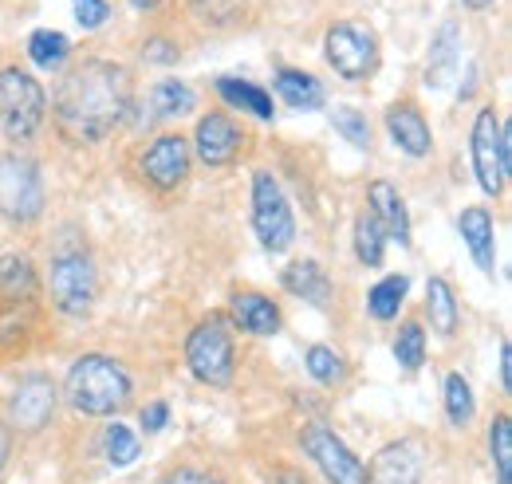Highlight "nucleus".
Returning <instances> with one entry per match:
<instances>
[{
    "mask_svg": "<svg viewBox=\"0 0 512 484\" xmlns=\"http://www.w3.org/2000/svg\"><path fill=\"white\" fill-rule=\"evenodd\" d=\"M134 107L130 71L111 60H83L71 67L52 99L56 126L67 142H103Z\"/></svg>",
    "mask_w": 512,
    "mask_h": 484,
    "instance_id": "f257e3e1",
    "label": "nucleus"
},
{
    "mask_svg": "<svg viewBox=\"0 0 512 484\" xmlns=\"http://www.w3.org/2000/svg\"><path fill=\"white\" fill-rule=\"evenodd\" d=\"M64 394L83 418H119L134 398V378L119 359L91 351L67 366Z\"/></svg>",
    "mask_w": 512,
    "mask_h": 484,
    "instance_id": "f03ea898",
    "label": "nucleus"
},
{
    "mask_svg": "<svg viewBox=\"0 0 512 484\" xmlns=\"http://www.w3.org/2000/svg\"><path fill=\"white\" fill-rule=\"evenodd\" d=\"M469 158L485 197H501L512 174V130L497 107H481L469 130Z\"/></svg>",
    "mask_w": 512,
    "mask_h": 484,
    "instance_id": "7ed1b4c3",
    "label": "nucleus"
},
{
    "mask_svg": "<svg viewBox=\"0 0 512 484\" xmlns=\"http://www.w3.org/2000/svg\"><path fill=\"white\" fill-rule=\"evenodd\" d=\"M48 119V91L24 67H0V130L12 142H28Z\"/></svg>",
    "mask_w": 512,
    "mask_h": 484,
    "instance_id": "20e7f679",
    "label": "nucleus"
},
{
    "mask_svg": "<svg viewBox=\"0 0 512 484\" xmlns=\"http://www.w3.org/2000/svg\"><path fill=\"white\" fill-rule=\"evenodd\" d=\"M186 366L201 386L225 390L233 382L237 351H233V335H229L225 315H209L193 327L190 339H186Z\"/></svg>",
    "mask_w": 512,
    "mask_h": 484,
    "instance_id": "39448f33",
    "label": "nucleus"
},
{
    "mask_svg": "<svg viewBox=\"0 0 512 484\" xmlns=\"http://www.w3.org/2000/svg\"><path fill=\"white\" fill-rule=\"evenodd\" d=\"M44 213V174L28 154H0V217L12 225H32Z\"/></svg>",
    "mask_w": 512,
    "mask_h": 484,
    "instance_id": "423d86ee",
    "label": "nucleus"
},
{
    "mask_svg": "<svg viewBox=\"0 0 512 484\" xmlns=\"http://www.w3.org/2000/svg\"><path fill=\"white\" fill-rule=\"evenodd\" d=\"M48 292L52 303L64 311V315H87L95 292H99V276H95V264L87 256L83 244L75 248H56L52 252V268H48Z\"/></svg>",
    "mask_w": 512,
    "mask_h": 484,
    "instance_id": "0eeeda50",
    "label": "nucleus"
},
{
    "mask_svg": "<svg viewBox=\"0 0 512 484\" xmlns=\"http://www.w3.org/2000/svg\"><path fill=\"white\" fill-rule=\"evenodd\" d=\"M323 60L347 83L371 79L375 67H379V36H375V28H367L359 20L331 24L327 36H323Z\"/></svg>",
    "mask_w": 512,
    "mask_h": 484,
    "instance_id": "6e6552de",
    "label": "nucleus"
},
{
    "mask_svg": "<svg viewBox=\"0 0 512 484\" xmlns=\"http://www.w3.org/2000/svg\"><path fill=\"white\" fill-rule=\"evenodd\" d=\"M253 233L264 252H288L296 241V217L288 193L268 170L253 174Z\"/></svg>",
    "mask_w": 512,
    "mask_h": 484,
    "instance_id": "1a4fd4ad",
    "label": "nucleus"
},
{
    "mask_svg": "<svg viewBox=\"0 0 512 484\" xmlns=\"http://www.w3.org/2000/svg\"><path fill=\"white\" fill-rule=\"evenodd\" d=\"M300 449L308 453V461L320 469L327 484H371L367 465L351 453V445L335 429H327L323 422H308L300 429Z\"/></svg>",
    "mask_w": 512,
    "mask_h": 484,
    "instance_id": "9d476101",
    "label": "nucleus"
},
{
    "mask_svg": "<svg viewBox=\"0 0 512 484\" xmlns=\"http://www.w3.org/2000/svg\"><path fill=\"white\" fill-rule=\"evenodd\" d=\"M56 402H60L56 382H52L48 374L32 370V374H24V378L12 386V394H8V422L4 425L16 429V433H40L44 425L52 422Z\"/></svg>",
    "mask_w": 512,
    "mask_h": 484,
    "instance_id": "9b49d317",
    "label": "nucleus"
},
{
    "mask_svg": "<svg viewBox=\"0 0 512 484\" xmlns=\"http://www.w3.org/2000/svg\"><path fill=\"white\" fill-rule=\"evenodd\" d=\"M190 162H193L190 138L166 130V134H158L138 154V174H142V182H150L158 193H170V189H178V185L190 178Z\"/></svg>",
    "mask_w": 512,
    "mask_h": 484,
    "instance_id": "f8f14e48",
    "label": "nucleus"
},
{
    "mask_svg": "<svg viewBox=\"0 0 512 484\" xmlns=\"http://www.w3.org/2000/svg\"><path fill=\"white\" fill-rule=\"evenodd\" d=\"M241 146H245V134L241 126L213 111V115H201L197 126H193V138H190V154H197L201 166L209 170H221V166H233L241 158Z\"/></svg>",
    "mask_w": 512,
    "mask_h": 484,
    "instance_id": "ddd939ff",
    "label": "nucleus"
},
{
    "mask_svg": "<svg viewBox=\"0 0 512 484\" xmlns=\"http://www.w3.org/2000/svg\"><path fill=\"white\" fill-rule=\"evenodd\" d=\"M367 481L371 484H422V449L418 441L402 437V441H390L375 453L371 469H367Z\"/></svg>",
    "mask_w": 512,
    "mask_h": 484,
    "instance_id": "4468645a",
    "label": "nucleus"
},
{
    "mask_svg": "<svg viewBox=\"0 0 512 484\" xmlns=\"http://www.w3.org/2000/svg\"><path fill=\"white\" fill-rule=\"evenodd\" d=\"M386 134H390V142L402 150V154H410V158H426L430 150H434V134H430V122L426 115L410 103V99H402V103H390L386 107Z\"/></svg>",
    "mask_w": 512,
    "mask_h": 484,
    "instance_id": "2eb2a0df",
    "label": "nucleus"
},
{
    "mask_svg": "<svg viewBox=\"0 0 512 484\" xmlns=\"http://www.w3.org/2000/svg\"><path fill=\"white\" fill-rule=\"evenodd\" d=\"M457 233H461V241H465V248H469L473 264H477L485 276H493V272H497V237H493V213H489V209H481V205H469V209H461V217H457Z\"/></svg>",
    "mask_w": 512,
    "mask_h": 484,
    "instance_id": "dca6fc26",
    "label": "nucleus"
},
{
    "mask_svg": "<svg viewBox=\"0 0 512 484\" xmlns=\"http://www.w3.org/2000/svg\"><path fill=\"white\" fill-rule=\"evenodd\" d=\"M367 213L383 225L386 241H398L402 248L410 244V213H406V201H402L398 185L390 182L367 185Z\"/></svg>",
    "mask_w": 512,
    "mask_h": 484,
    "instance_id": "f3484780",
    "label": "nucleus"
},
{
    "mask_svg": "<svg viewBox=\"0 0 512 484\" xmlns=\"http://www.w3.org/2000/svg\"><path fill=\"white\" fill-rule=\"evenodd\" d=\"M457 60H461V28L457 20H442L438 32L430 36V52H426V87L442 91L449 79L457 75Z\"/></svg>",
    "mask_w": 512,
    "mask_h": 484,
    "instance_id": "a211bd4d",
    "label": "nucleus"
},
{
    "mask_svg": "<svg viewBox=\"0 0 512 484\" xmlns=\"http://www.w3.org/2000/svg\"><path fill=\"white\" fill-rule=\"evenodd\" d=\"M229 319L241 327V331H249L256 339H272L276 331H280V307L268 300V296H260V292H233L229 296Z\"/></svg>",
    "mask_w": 512,
    "mask_h": 484,
    "instance_id": "6ab92c4d",
    "label": "nucleus"
},
{
    "mask_svg": "<svg viewBox=\"0 0 512 484\" xmlns=\"http://www.w3.org/2000/svg\"><path fill=\"white\" fill-rule=\"evenodd\" d=\"M280 284H284L288 296L312 303V307H320V311L331 303V276L323 272L320 260H296V264H288L284 276H280Z\"/></svg>",
    "mask_w": 512,
    "mask_h": 484,
    "instance_id": "aec40b11",
    "label": "nucleus"
},
{
    "mask_svg": "<svg viewBox=\"0 0 512 484\" xmlns=\"http://www.w3.org/2000/svg\"><path fill=\"white\" fill-rule=\"evenodd\" d=\"M146 107H150V111H142L146 122L182 119V115H190L193 107H197V95H193L190 83H182V79H162V83L150 87Z\"/></svg>",
    "mask_w": 512,
    "mask_h": 484,
    "instance_id": "412c9836",
    "label": "nucleus"
},
{
    "mask_svg": "<svg viewBox=\"0 0 512 484\" xmlns=\"http://www.w3.org/2000/svg\"><path fill=\"white\" fill-rule=\"evenodd\" d=\"M272 83H276V95L284 99V107H292V111H320L327 99L320 79L308 71H296V67H280Z\"/></svg>",
    "mask_w": 512,
    "mask_h": 484,
    "instance_id": "4be33fe9",
    "label": "nucleus"
},
{
    "mask_svg": "<svg viewBox=\"0 0 512 484\" xmlns=\"http://www.w3.org/2000/svg\"><path fill=\"white\" fill-rule=\"evenodd\" d=\"M426 319L442 339H453L457 327H461V307H457V296H453L446 276L426 280Z\"/></svg>",
    "mask_w": 512,
    "mask_h": 484,
    "instance_id": "5701e85b",
    "label": "nucleus"
},
{
    "mask_svg": "<svg viewBox=\"0 0 512 484\" xmlns=\"http://www.w3.org/2000/svg\"><path fill=\"white\" fill-rule=\"evenodd\" d=\"M36 288H40L36 264H32L24 252H4V256H0V296L20 303V300H32Z\"/></svg>",
    "mask_w": 512,
    "mask_h": 484,
    "instance_id": "b1692460",
    "label": "nucleus"
},
{
    "mask_svg": "<svg viewBox=\"0 0 512 484\" xmlns=\"http://www.w3.org/2000/svg\"><path fill=\"white\" fill-rule=\"evenodd\" d=\"M217 95H221L229 107H241V111H249V115H253V119H260V122H272V115H276L272 95H268L264 87L249 83V79L225 75V79H217Z\"/></svg>",
    "mask_w": 512,
    "mask_h": 484,
    "instance_id": "393cba45",
    "label": "nucleus"
},
{
    "mask_svg": "<svg viewBox=\"0 0 512 484\" xmlns=\"http://www.w3.org/2000/svg\"><path fill=\"white\" fill-rule=\"evenodd\" d=\"M351 248H355V260L363 268H379L383 264V252H386V233L383 225L363 209L355 217V229H351Z\"/></svg>",
    "mask_w": 512,
    "mask_h": 484,
    "instance_id": "a878e982",
    "label": "nucleus"
},
{
    "mask_svg": "<svg viewBox=\"0 0 512 484\" xmlns=\"http://www.w3.org/2000/svg\"><path fill=\"white\" fill-rule=\"evenodd\" d=\"M406 292H410V280H406V276H383V280L367 292V311H371V319H379V323L398 319V307L406 303Z\"/></svg>",
    "mask_w": 512,
    "mask_h": 484,
    "instance_id": "bb28decb",
    "label": "nucleus"
},
{
    "mask_svg": "<svg viewBox=\"0 0 512 484\" xmlns=\"http://www.w3.org/2000/svg\"><path fill=\"white\" fill-rule=\"evenodd\" d=\"M442 398H446V418H449V425L465 429V425L473 422V414H477V398H473V390H469L465 374L449 370L446 378H442Z\"/></svg>",
    "mask_w": 512,
    "mask_h": 484,
    "instance_id": "cd10ccee",
    "label": "nucleus"
},
{
    "mask_svg": "<svg viewBox=\"0 0 512 484\" xmlns=\"http://www.w3.org/2000/svg\"><path fill=\"white\" fill-rule=\"evenodd\" d=\"M489 465L497 484H512V418L497 414L489 425Z\"/></svg>",
    "mask_w": 512,
    "mask_h": 484,
    "instance_id": "c85d7f7f",
    "label": "nucleus"
},
{
    "mask_svg": "<svg viewBox=\"0 0 512 484\" xmlns=\"http://www.w3.org/2000/svg\"><path fill=\"white\" fill-rule=\"evenodd\" d=\"M67 52H71V44H67L64 32L40 28V32L28 36V56H32L36 67H44V71H60L67 63Z\"/></svg>",
    "mask_w": 512,
    "mask_h": 484,
    "instance_id": "c756f323",
    "label": "nucleus"
},
{
    "mask_svg": "<svg viewBox=\"0 0 512 484\" xmlns=\"http://www.w3.org/2000/svg\"><path fill=\"white\" fill-rule=\"evenodd\" d=\"M394 359H398L402 370H410V374L426 363V327L418 319H406L398 327V335H394Z\"/></svg>",
    "mask_w": 512,
    "mask_h": 484,
    "instance_id": "7c9ffc66",
    "label": "nucleus"
},
{
    "mask_svg": "<svg viewBox=\"0 0 512 484\" xmlns=\"http://www.w3.org/2000/svg\"><path fill=\"white\" fill-rule=\"evenodd\" d=\"M304 366H308V374H312L320 386H339V382L347 378L343 355H339L335 347H327V343H312V347L304 351Z\"/></svg>",
    "mask_w": 512,
    "mask_h": 484,
    "instance_id": "2f4dec72",
    "label": "nucleus"
},
{
    "mask_svg": "<svg viewBox=\"0 0 512 484\" xmlns=\"http://www.w3.org/2000/svg\"><path fill=\"white\" fill-rule=\"evenodd\" d=\"M103 453H107V465L127 469V465H134V461H138L142 445H138V437H134L123 422H111L107 429H103Z\"/></svg>",
    "mask_w": 512,
    "mask_h": 484,
    "instance_id": "473e14b6",
    "label": "nucleus"
},
{
    "mask_svg": "<svg viewBox=\"0 0 512 484\" xmlns=\"http://www.w3.org/2000/svg\"><path fill=\"white\" fill-rule=\"evenodd\" d=\"M331 126H335L351 146H359V150L371 146V122H367L363 111H355V107H335V111H331Z\"/></svg>",
    "mask_w": 512,
    "mask_h": 484,
    "instance_id": "72a5a7b5",
    "label": "nucleus"
},
{
    "mask_svg": "<svg viewBox=\"0 0 512 484\" xmlns=\"http://www.w3.org/2000/svg\"><path fill=\"white\" fill-rule=\"evenodd\" d=\"M190 8L197 20H205V24H213V28L233 24V20L241 16V0H190Z\"/></svg>",
    "mask_w": 512,
    "mask_h": 484,
    "instance_id": "f704fd0d",
    "label": "nucleus"
},
{
    "mask_svg": "<svg viewBox=\"0 0 512 484\" xmlns=\"http://www.w3.org/2000/svg\"><path fill=\"white\" fill-rule=\"evenodd\" d=\"M107 16H111V8H107V0H75V20H79V28H103L107 24Z\"/></svg>",
    "mask_w": 512,
    "mask_h": 484,
    "instance_id": "c9c22d12",
    "label": "nucleus"
},
{
    "mask_svg": "<svg viewBox=\"0 0 512 484\" xmlns=\"http://www.w3.org/2000/svg\"><path fill=\"white\" fill-rule=\"evenodd\" d=\"M170 422V406L166 402H150V406H142L138 410V425H142V433H162Z\"/></svg>",
    "mask_w": 512,
    "mask_h": 484,
    "instance_id": "e433bc0d",
    "label": "nucleus"
},
{
    "mask_svg": "<svg viewBox=\"0 0 512 484\" xmlns=\"http://www.w3.org/2000/svg\"><path fill=\"white\" fill-rule=\"evenodd\" d=\"M142 60L146 63H174L178 60V44H170V40L154 36V40H146V44H142Z\"/></svg>",
    "mask_w": 512,
    "mask_h": 484,
    "instance_id": "4c0bfd02",
    "label": "nucleus"
},
{
    "mask_svg": "<svg viewBox=\"0 0 512 484\" xmlns=\"http://www.w3.org/2000/svg\"><path fill=\"white\" fill-rule=\"evenodd\" d=\"M162 484H225L217 473H205V469H193V465H182V469H174V473H166V481Z\"/></svg>",
    "mask_w": 512,
    "mask_h": 484,
    "instance_id": "58836bf2",
    "label": "nucleus"
},
{
    "mask_svg": "<svg viewBox=\"0 0 512 484\" xmlns=\"http://www.w3.org/2000/svg\"><path fill=\"white\" fill-rule=\"evenodd\" d=\"M501 394H512V343L501 339Z\"/></svg>",
    "mask_w": 512,
    "mask_h": 484,
    "instance_id": "ea45409f",
    "label": "nucleus"
},
{
    "mask_svg": "<svg viewBox=\"0 0 512 484\" xmlns=\"http://www.w3.org/2000/svg\"><path fill=\"white\" fill-rule=\"evenodd\" d=\"M8 457H12V429H8V425L0 422V473H4Z\"/></svg>",
    "mask_w": 512,
    "mask_h": 484,
    "instance_id": "a19ab883",
    "label": "nucleus"
},
{
    "mask_svg": "<svg viewBox=\"0 0 512 484\" xmlns=\"http://www.w3.org/2000/svg\"><path fill=\"white\" fill-rule=\"evenodd\" d=\"M130 4H134V8H138V12H154V8H158V4H162V0H130Z\"/></svg>",
    "mask_w": 512,
    "mask_h": 484,
    "instance_id": "79ce46f5",
    "label": "nucleus"
},
{
    "mask_svg": "<svg viewBox=\"0 0 512 484\" xmlns=\"http://www.w3.org/2000/svg\"><path fill=\"white\" fill-rule=\"evenodd\" d=\"M461 4H465V8H469V12H485V8H489V4H493V0H461Z\"/></svg>",
    "mask_w": 512,
    "mask_h": 484,
    "instance_id": "37998d69",
    "label": "nucleus"
},
{
    "mask_svg": "<svg viewBox=\"0 0 512 484\" xmlns=\"http://www.w3.org/2000/svg\"><path fill=\"white\" fill-rule=\"evenodd\" d=\"M296 484H308V481H296Z\"/></svg>",
    "mask_w": 512,
    "mask_h": 484,
    "instance_id": "c03bdc74",
    "label": "nucleus"
}]
</instances>
